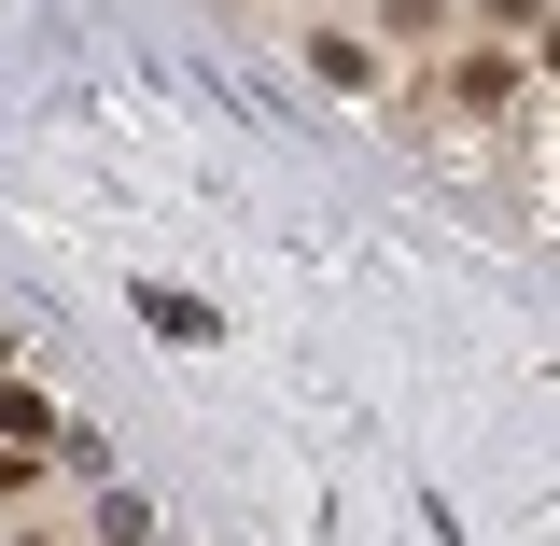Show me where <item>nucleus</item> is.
<instances>
[{"instance_id":"1","label":"nucleus","mask_w":560,"mask_h":546,"mask_svg":"<svg viewBox=\"0 0 560 546\" xmlns=\"http://www.w3.org/2000/svg\"><path fill=\"white\" fill-rule=\"evenodd\" d=\"M308 70H323L337 98H378V84H393V70H378V43H364V28H337V14L308 28Z\"/></svg>"}]
</instances>
